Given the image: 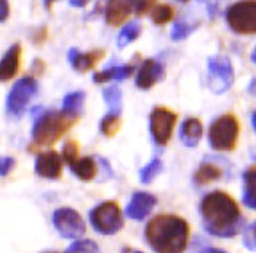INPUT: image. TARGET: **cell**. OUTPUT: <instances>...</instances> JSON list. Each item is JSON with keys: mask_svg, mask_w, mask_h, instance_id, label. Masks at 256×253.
<instances>
[{"mask_svg": "<svg viewBox=\"0 0 256 253\" xmlns=\"http://www.w3.org/2000/svg\"><path fill=\"white\" fill-rule=\"evenodd\" d=\"M201 217L206 232L220 239L235 237L244 226V217L236 201L222 190H214L202 197Z\"/></svg>", "mask_w": 256, "mask_h": 253, "instance_id": "6da1fadb", "label": "cell"}, {"mask_svg": "<svg viewBox=\"0 0 256 253\" xmlns=\"http://www.w3.org/2000/svg\"><path fill=\"white\" fill-rule=\"evenodd\" d=\"M190 226L176 214H158L146 226V240L154 253H183L186 249Z\"/></svg>", "mask_w": 256, "mask_h": 253, "instance_id": "7a4b0ae2", "label": "cell"}, {"mask_svg": "<svg viewBox=\"0 0 256 253\" xmlns=\"http://www.w3.org/2000/svg\"><path fill=\"white\" fill-rule=\"evenodd\" d=\"M74 124V119L68 115H64L63 112H45L36 119L34 128H32V142L40 147L52 146L60 140L70 126Z\"/></svg>", "mask_w": 256, "mask_h": 253, "instance_id": "3957f363", "label": "cell"}, {"mask_svg": "<svg viewBox=\"0 0 256 253\" xmlns=\"http://www.w3.org/2000/svg\"><path fill=\"white\" fill-rule=\"evenodd\" d=\"M240 133V124L235 115L226 113L215 119L210 126L208 142L215 151H233Z\"/></svg>", "mask_w": 256, "mask_h": 253, "instance_id": "277c9868", "label": "cell"}, {"mask_svg": "<svg viewBox=\"0 0 256 253\" xmlns=\"http://www.w3.org/2000/svg\"><path fill=\"white\" fill-rule=\"evenodd\" d=\"M90 223L100 235H115L124 226V214L115 201H104L92 208Z\"/></svg>", "mask_w": 256, "mask_h": 253, "instance_id": "5b68a950", "label": "cell"}, {"mask_svg": "<svg viewBox=\"0 0 256 253\" xmlns=\"http://www.w3.org/2000/svg\"><path fill=\"white\" fill-rule=\"evenodd\" d=\"M38 94V81L30 76L18 79L13 85L11 92L8 95V103H6V112L11 119H20L26 110L29 108L30 101Z\"/></svg>", "mask_w": 256, "mask_h": 253, "instance_id": "8992f818", "label": "cell"}, {"mask_svg": "<svg viewBox=\"0 0 256 253\" xmlns=\"http://www.w3.org/2000/svg\"><path fill=\"white\" fill-rule=\"evenodd\" d=\"M226 22L236 35H256V0H240L230 6Z\"/></svg>", "mask_w": 256, "mask_h": 253, "instance_id": "52a82bcc", "label": "cell"}, {"mask_svg": "<svg viewBox=\"0 0 256 253\" xmlns=\"http://www.w3.org/2000/svg\"><path fill=\"white\" fill-rule=\"evenodd\" d=\"M176 120H178V115L165 106H156L150 112L149 128H150V137H152L156 146L163 147L168 144V140L172 137V131H174Z\"/></svg>", "mask_w": 256, "mask_h": 253, "instance_id": "ba28073f", "label": "cell"}, {"mask_svg": "<svg viewBox=\"0 0 256 253\" xmlns=\"http://www.w3.org/2000/svg\"><path fill=\"white\" fill-rule=\"evenodd\" d=\"M235 79L233 65L228 58L214 56L208 60V86L214 94H224L231 88Z\"/></svg>", "mask_w": 256, "mask_h": 253, "instance_id": "9c48e42d", "label": "cell"}, {"mask_svg": "<svg viewBox=\"0 0 256 253\" xmlns=\"http://www.w3.org/2000/svg\"><path fill=\"white\" fill-rule=\"evenodd\" d=\"M52 223H54L56 230L61 237L64 239H81L86 232L84 221L79 215V212H76L74 208L63 206L52 214Z\"/></svg>", "mask_w": 256, "mask_h": 253, "instance_id": "30bf717a", "label": "cell"}, {"mask_svg": "<svg viewBox=\"0 0 256 253\" xmlns=\"http://www.w3.org/2000/svg\"><path fill=\"white\" fill-rule=\"evenodd\" d=\"M34 171L42 178L47 180H58L63 171V158L56 151H45L40 153L34 160Z\"/></svg>", "mask_w": 256, "mask_h": 253, "instance_id": "8fae6325", "label": "cell"}, {"mask_svg": "<svg viewBox=\"0 0 256 253\" xmlns=\"http://www.w3.org/2000/svg\"><path fill=\"white\" fill-rule=\"evenodd\" d=\"M136 2L138 0H108L106 11H104L108 26H113V27L122 26L128 20L129 15L134 13Z\"/></svg>", "mask_w": 256, "mask_h": 253, "instance_id": "7c38bea8", "label": "cell"}, {"mask_svg": "<svg viewBox=\"0 0 256 253\" xmlns=\"http://www.w3.org/2000/svg\"><path fill=\"white\" fill-rule=\"evenodd\" d=\"M156 206V197L149 192H134L129 201L128 208H126V215L134 221H142L152 212Z\"/></svg>", "mask_w": 256, "mask_h": 253, "instance_id": "4fadbf2b", "label": "cell"}, {"mask_svg": "<svg viewBox=\"0 0 256 253\" xmlns=\"http://www.w3.org/2000/svg\"><path fill=\"white\" fill-rule=\"evenodd\" d=\"M163 78V65L156 60H146L136 72V86L140 90H149Z\"/></svg>", "mask_w": 256, "mask_h": 253, "instance_id": "5bb4252c", "label": "cell"}, {"mask_svg": "<svg viewBox=\"0 0 256 253\" xmlns=\"http://www.w3.org/2000/svg\"><path fill=\"white\" fill-rule=\"evenodd\" d=\"M20 54L22 49L20 45H13L11 49H8V52L4 54V58L0 60V81H9L11 78H14L20 69Z\"/></svg>", "mask_w": 256, "mask_h": 253, "instance_id": "9a60e30c", "label": "cell"}, {"mask_svg": "<svg viewBox=\"0 0 256 253\" xmlns=\"http://www.w3.org/2000/svg\"><path fill=\"white\" fill-rule=\"evenodd\" d=\"M102 51H92V52H79L77 49H70L68 51V61L74 69L79 72H86L95 67L100 58H102Z\"/></svg>", "mask_w": 256, "mask_h": 253, "instance_id": "2e32d148", "label": "cell"}, {"mask_svg": "<svg viewBox=\"0 0 256 253\" xmlns=\"http://www.w3.org/2000/svg\"><path fill=\"white\" fill-rule=\"evenodd\" d=\"M180 138L186 147H196L202 138V124L199 119H186L181 124Z\"/></svg>", "mask_w": 256, "mask_h": 253, "instance_id": "e0dca14e", "label": "cell"}, {"mask_svg": "<svg viewBox=\"0 0 256 253\" xmlns=\"http://www.w3.org/2000/svg\"><path fill=\"white\" fill-rule=\"evenodd\" d=\"M222 167L218 165L215 160L208 158L201 163V167L197 169L196 174H194V181L197 185H206V183H212V181H217L222 178Z\"/></svg>", "mask_w": 256, "mask_h": 253, "instance_id": "ac0fdd59", "label": "cell"}, {"mask_svg": "<svg viewBox=\"0 0 256 253\" xmlns=\"http://www.w3.org/2000/svg\"><path fill=\"white\" fill-rule=\"evenodd\" d=\"M70 169L82 181H90L97 176V162L94 156H79L76 162L70 163Z\"/></svg>", "mask_w": 256, "mask_h": 253, "instance_id": "d6986e66", "label": "cell"}, {"mask_svg": "<svg viewBox=\"0 0 256 253\" xmlns=\"http://www.w3.org/2000/svg\"><path fill=\"white\" fill-rule=\"evenodd\" d=\"M132 65H122V67H110L100 72L94 74L95 83H108V81H124L132 74Z\"/></svg>", "mask_w": 256, "mask_h": 253, "instance_id": "ffe728a7", "label": "cell"}, {"mask_svg": "<svg viewBox=\"0 0 256 253\" xmlns=\"http://www.w3.org/2000/svg\"><path fill=\"white\" fill-rule=\"evenodd\" d=\"M84 92H72L63 99V110L61 112L64 115H68L70 119H79L84 112Z\"/></svg>", "mask_w": 256, "mask_h": 253, "instance_id": "44dd1931", "label": "cell"}, {"mask_svg": "<svg viewBox=\"0 0 256 253\" xmlns=\"http://www.w3.org/2000/svg\"><path fill=\"white\" fill-rule=\"evenodd\" d=\"M244 205L256 210V167L244 172Z\"/></svg>", "mask_w": 256, "mask_h": 253, "instance_id": "7402d4cb", "label": "cell"}, {"mask_svg": "<svg viewBox=\"0 0 256 253\" xmlns=\"http://www.w3.org/2000/svg\"><path fill=\"white\" fill-rule=\"evenodd\" d=\"M104 95V101H106L108 108H110V112L111 115H118L122 113V92H120L118 86H108V88H104L102 92Z\"/></svg>", "mask_w": 256, "mask_h": 253, "instance_id": "603a6c76", "label": "cell"}, {"mask_svg": "<svg viewBox=\"0 0 256 253\" xmlns=\"http://www.w3.org/2000/svg\"><path fill=\"white\" fill-rule=\"evenodd\" d=\"M142 33V26L138 24V22H131V24H126L124 29L120 31L118 38H116V45H118L120 49H124L126 45H129L131 42H134V40L140 36Z\"/></svg>", "mask_w": 256, "mask_h": 253, "instance_id": "cb8c5ba5", "label": "cell"}, {"mask_svg": "<svg viewBox=\"0 0 256 253\" xmlns=\"http://www.w3.org/2000/svg\"><path fill=\"white\" fill-rule=\"evenodd\" d=\"M150 18H152L154 24H158V26H165L166 22H170L172 18H174V9L166 4L154 6V8L150 9Z\"/></svg>", "mask_w": 256, "mask_h": 253, "instance_id": "d4e9b609", "label": "cell"}, {"mask_svg": "<svg viewBox=\"0 0 256 253\" xmlns=\"http://www.w3.org/2000/svg\"><path fill=\"white\" fill-rule=\"evenodd\" d=\"M162 169H163L162 160H160V158L150 160L146 167L140 169V181H142V183H150V181H154V178L162 172Z\"/></svg>", "mask_w": 256, "mask_h": 253, "instance_id": "484cf974", "label": "cell"}, {"mask_svg": "<svg viewBox=\"0 0 256 253\" xmlns=\"http://www.w3.org/2000/svg\"><path fill=\"white\" fill-rule=\"evenodd\" d=\"M66 253H100L98 246L90 239H76V242L68 246Z\"/></svg>", "mask_w": 256, "mask_h": 253, "instance_id": "4316f807", "label": "cell"}, {"mask_svg": "<svg viewBox=\"0 0 256 253\" xmlns=\"http://www.w3.org/2000/svg\"><path fill=\"white\" fill-rule=\"evenodd\" d=\"M120 129V117L118 115H111L108 113L102 120H100V133L106 135V137H113Z\"/></svg>", "mask_w": 256, "mask_h": 253, "instance_id": "83f0119b", "label": "cell"}, {"mask_svg": "<svg viewBox=\"0 0 256 253\" xmlns=\"http://www.w3.org/2000/svg\"><path fill=\"white\" fill-rule=\"evenodd\" d=\"M194 27H196V26H192V24H188V22H184V20L176 22L174 29H172V33H170L172 40H183V38H186V36L194 31Z\"/></svg>", "mask_w": 256, "mask_h": 253, "instance_id": "f1b7e54d", "label": "cell"}, {"mask_svg": "<svg viewBox=\"0 0 256 253\" xmlns=\"http://www.w3.org/2000/svg\"><path fill=\"white\" fill-rule=\"evenodd\" d=\"M61 158L68 163V165L79 158V147H77L76 142L68 140L66 144H64V146H63V156H61Z\"/></svg>", "mask_w": 256, "mask_h": 253, "instance_id": "f546056e", "label": "cell"}, {"mask_svg": "<svg viewBox=\"0 0 256 253\" xmlns=\"http://www.w3.org/2000/svg\"><path fill=\"white\" fill-rule=\"evenodd\" d=\"M14 167L13 156H0V176H8Z\"/></svg>", "mask_w": 256, "mask_h": 253, "instance_id": "4dcf8cb0", "label": "cell"}, {"mask_svg": "<svg viewBox=\"0 0 256 253\" xmlns=\"http://www.w3.org/2000/svg\"><path fill=\"white\" fill-rule=\"evenodd\" d=\"M244 242H246L248 248H256V223L248 228L246 237H244Z\"/></svg>", "mask_w": 256, "mask_h": 253, "instance_id": "1f68e13d", "label": "cell"}, {"mask_svg": "<svg viewBox=\"0 0 256 253\" xmlns=\"http://www.w3.org/2000/svg\"><path fill=\"white\" fill-rule=\"evenodd\" d=\"M152 8H154V0H138L134 13H136V15H146L147 11H150Z\"/></svg>", "mask_w": 256, "mask_h": 253, "instance_id": "d6a6232c", "label": "cell"}, {"mask_svg": "<svg viewBox=\"0 0 256 253\" xmlns=\"http://www.w3.org/2000/svg\"><path fill=\"white\" fill-rule=\"evenodd\" d=\"M9 17V2L8 0H0V22H6Z\"/></svg>", "mask_w": 256, "mask_h": 253, "instance_id": "836d02e7", "label": "cell"}, {"mask_svg": "<svg viewBox=\"0 0 256 253\" xmlns=\"http://www.w3.org/2000/svg\"><path fill=\"white\" fill-rule=\"evenodd\" d=\"M68 2L74 6V8H82V6H86L90 0H68Z\"/></svg>", "mask_w": 256, "mask_h": 253, "instance_id": "e575fe53", "label": "cell"}, {"mask_svg": "<svg viewBox=\"0 0 256 253\" xmlns=\"http://www.w3.org/2000/svg\"><path fill=\"white\" fill-rule=\"evenodd\" d=\"M201 253H226L224 249H218V248H206V249H202Z\"/></svg>", "mask_w": 256, "mask_h": 253, "instance_id": "d590c367", "label": "cell"}, {"mask_svg": "<svg viewBox=\"0 0 256 253\" xmlns=\"http://www.w3.org/2000/svg\"><path fill=\"white\" fill-rule=\"evenodd\" d=\"M249 92H251V94L256 97V79H252L251 85H249Z\"/></svg>", "mask_w": 256, "mask_h": 253, "instance_id": "8d00e7d4", "label": "cell"}, {"mask_svg": "<svg viewBox=\"0 0 256 253\" xmlns=\"http://www.w3.org/2000/svg\"><path fill=\"white\" fill-rule=\"evenodd\" d=\"M120 253H142L140 249H134V248H124Z\"/></svg>", "mask_w": 256, "mask_h": 253, "instance_id": "74e56055", "label": "cell"}, {"mask_svg": "<svg viewBox=\"0 0 256 253\" xmlns=\"http://www.w3.org/2000/svg\"><path fill=\"white\" fill-rule=\"evenodd\" d=\"M251 122H252V128H254V131H256V112L252 113V117H251Z\"/></svg>", "mask_w": 256, "mask_h": 253, "instance_id": "f35d334b", "label": "cell"}, {"mask_svg": "<svg viewBox=\"0 0 256 253\" xmlns=\"http://www.w3.org/2000/svg\"><path fill=\"white\" fill-rule=\"evenodd\" d=\"M251 61H252V63L256 65V47H254V51L251 52Z\"/></svg>", "mask_w": 256, "mask_h": 253, "instance_id": "ab89813d", "label": "cell"}, {"mask_svg": "<svg viewBox=\"0 0 256 253\" xmlns=\"http://www.w3.org/2000/svg\"><path fill=\"white\" fill-rule=\"evenodd\" d=\"M52 2H56V0H45V6H47V8H48V6H50Z\"/></svg>", "mask_w": 256, "mask_h": 253, "instance_id": "60d3db41", "label": "cell"}, {"mask_svg": "<svg viewBox=\"0 0 256 253\" xmlns=\"http://www.w3.org/2000/svg\"><path fill=\"white\" fill-rule=\"evenodd\" d=\"M45 253H58V251H45Z\"/></svg>", "mask_w": 256, "mask_h": 253, "instance_id": "b9f144b4", "label": "cell"}, {"mask_svg": "<svg viewBox=\"0 0 256 253\" xmlns=\"http://www.w3.org/2000/svg\"><path fill=\"white\" fill-rule=\"evenodd\" d=\"M180 2H188V0H180Z\"/></svg>", "mask_w": 256, "mask_h": 253, "instance_id": "7bdbcfd3", "label": "cell"}]
</instances>
